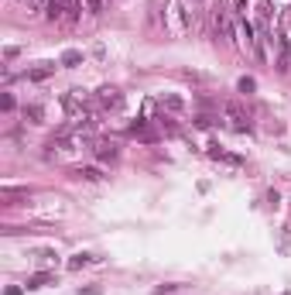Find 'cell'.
Listing matches in <instances>:
<instances>
[{
    "label": "cell",
    "instance_id": "9c48e42d",
    "mask_svg": "<svg viewBox=\"0 0 291 295\" xmlns=\"http://www.w3.org/2000/svg\"><path fill=\"white\" fill-rule=\"evenodd\" d=\"M213 21H216V28H219L223 34H230V14H226V11H216Z\"/></svg>",
    "mask_w": 291,
    "mask_h": 295
},
{
    "label": "cell",
    "instance_id": "2e32d148",
    "mask_svg": "<svg viewBox=\"0 0 291 295\" xmlns=\"http://www.w3.org/2000/svg\"><path fill=\"white\" fill-rule=\"evenodd\" d=\"M11 110H14V96L7 93V96H4V114H11Z\"/></svg>",
    "mask_w": 291,
    "mask_h": 295
},
{
    "label": "cell",
    "instance_id": "e0dca14e",
    "mask_svg": "<svg viewBox=\"0 0 291 295\" xmlns=\"http://www.w3.org/2000/svg\"><path fill=\"white\" fill-rule=\"evenodd\" d=\"M7 295H21V288H7Z\"/></svg>",
    "mask_w": 291,
    "mask_h": 295
},
{
    "label": "cell",
    "instance_id": "9a60e30c",
    "mask_svg": "<svg viewBox=\"0 0 291 295\" xmlns=\"http://www.w3.org/2000/svg\"><path fill=\"white\" fill-rule=\"evenodd\" d=\"M76 295H103V288H100V285H93V288H79Z\"/></svg>",
    "mask_w": 291,
    "mask_h": 295
},
{
    "label": "cell",
    "instance_id": "277c9868",
    "mask_svg": "<svg viewBox=\"0 0 291 295\" xmlns=\"http://www.w3.org/2000/svg\"><path fill=\"white\" fill-rule=\"evenodd\" d=\"M96 158L100 161H117L120 158V148L113 144V141H100V144H96Z\"/></svg>",
    "mask_w": 291,
    "mask_h": 295
},
{
    "label": "cell",
    "instance_id": "8fae6325",
    "mask_svg": "<svg viewBox=\"0 0 291 295\" xmlns=\"http://www.w3.org/2000/svg\"><path fill=\"white\" fill-rule=\"evenodd\" d=\"M76 175H79V179H86V182H100L103 179L100 168H76Z\"/></svg>",
    "mask_w": 291,
    "mask_h": 295
},
{
    "label": "cell",
    "instance_id": "4fadbf2b",
    "mask_svg": "<svg viewBox=\"0 0 291 295\" xmlns=\"http://www.w3.org/2000/svg\"><path fill=\"white\" fill-rule=\"evenodd\" d=\"M103 4H106V0H86V11L89 14H103Z\"/></svg>",
    "mask_w": 291,
    "mask_h": 295
},
{
    "label": "cell",
    "instance_id": "ba28073f",
    "mask_svg": "<svg viewBox=\"0 0 291 295\" xmlns=\"http://www.w3.org/2000/svg\"><path fill=\"white\" fill-rule=\"evenodd\" d=\"M209 155H213V158H219V161H226V165H240V155H226V151H219V148H209Z\"/></svg>",
    "mask_w": 291,
    "mask_h": 295
},
{
    "label": "cell",
    "instance_id": "3957f363",
    "mask_svg": "<svg viewBox=\"0 0 291 295\" xmlns=\"http://www.w3.org/2000/svg\"><path fill=\"white\" fill-rule=\"evenodd\" d=\"M96 103H100L103 110H117V107L123 103V96H120L117 90H113V86H103V90L96 93Z\"/></svg>",
    "mask_w": 291,
    "mask_h": 295
},
{
    "label": "cell",
    "instance_id": "6da1fadb",
    "mask_svg": "<svg viewBox=\"0 0 291 295\" xmlns=\"http://www.w3.org/2000/svg\"><path fill=\"white\" fill-rule=\"evenodd\" d=\"M79 11L82 7H79L76 0H48V7H45L48 21H55V24H76Z\"/></svg>",
    "mask_w": 291,
    "mask_h": 295
},
{
    "label": "cell",
    "instance_id": "5b68a950",
    "mask_svg": "<svg viewBox=\"0 0 291 295\" xmlns=\"http://www.w3.org/2000/svg\"><path fill=\"white\" fill-rule=\"evenodd\" d=\"M130 134H134V137H141V141H147V144H154V141H158V134H154V131H151V127L144 124V120H137V124L130 127Z\"/></svg>",
    "mask_w": 291,
    "mask_h": 295
},
{
    "label": "cell",
    "instance_id": "7a4b0ae2",
    "mask_svg": "<svg viewBox=\"0 0 291 295\" xmlns=\"http://www.w3.org/2000/svg\"><path fill=\"white\" fill-rule=\"evenodd\" d=\"M223 110H226V117H230V124H233V127H240V131H250V114L243 110V103L230 100Z\"/></svg>",
    "mask_w": 291,
    "mask_h": 295
},
{
    "label": "cell",
    "instance_id": "5bb4252c",
    "mask_svg": "<svg viewBox=\"0 0 291 295\" xmlns=\"http://www.w3.org/2000/svg\"><path fill=\"white\" fill-rule=\"evenodd\" d=\"M76 62H82L79 52H65V55H62V66H76Z\"/></svg>",
    "mask_w": 291,
    "mask_h": 295
},
{
    "label": "cell",
    "instance_id": "52a82bcc",
    "mask_svg": "<svg viewBox=\"0 0 291 295\" xmlns=\"http://www.w3.org/2000/svg\"><path fill=\"white\" fill-rule=\"evenodd\" d=\"M52 278H55V275H48V271H38V275H31V278H28V285H24V288H45V285L52 282Z\"/></svg>",
    "mask_w": 291,
    "mask_h": 295
},
{
    "label": "cell",
    "instance_id": "30bf717a",
    "mask_svg": "<svg viewBox=\"0 0 291 295\" xmlns=\"http://www.w3.org/2000/svg\"><path fill=\"white\" fill-rule=\"evenodd\" d=\"M24 117H31V124H41V117H45V110H41L38 103H31V107H24Z\"/></svg>",
    "mask_w": 291,
    "mask_h": 295
},
{
    "label": "cell",
    "instance_id": "8992f818",
    "mask_svg": "<svg viewBox=\"0 0 291 295\" xmlns=\"http://www.w3.org/2000/svg\"><path fill=\"white\" fill-rule=\"evenodd\" d=\"M52 72H55V66H52V62H41L38 69H31V72H28V79H31V82H41V79H48Z\"/></svg>",
    "mask_w": 291,
    "mask_h": 295
},
{
    "label": "cell",
    "instance_id": "7c38bea8",
    "mask_svg": "<svg viewBox=\"0 0 291 295\" xmlns=\"http://www.w3.org/2000/svg\"><path fill=\"white\" fill-rule=\"evenodd\" d=\"M89 261H96L93 254H76V258L69 261V268H82V264H89Z\"/></svg>",
    "mask_w": 291,
    "mask_h": 295
}]
</instances>
